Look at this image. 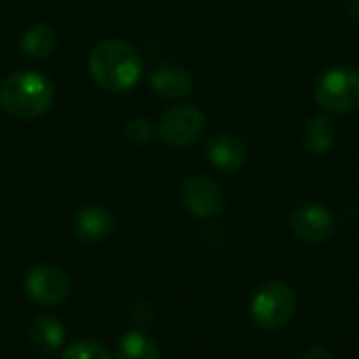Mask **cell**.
Here are the masks:
<instances>
[{"instance_id":"7","label":"cell","mask_w":359,"mask_h":359,"mask_svg":"<svg viewBox=\"0 0 359 359\" xmlns=\"http://www.w3.org/2000/svg\"><path fill=\"white\" fill-rule=\"evenodd\" d=\"M72 292V278L57 265L34 267L25 276V294L38 305H59Z\"/></svg>"},{"instance_id":"8","label":"cell","mask_w":359,"mask_h":359,"mask_svg":"<svg viewBox=\"0 0 359 359\" xmlns=\"http://www.w3.org/2000/svg\"><path fill=\"white\" fill-rule=\"evenodd\" d=\"M290 229L307 244H322L334 233V217L320 204H303L292 210Z\"/></svg>"},{"instance_id":"18","label":"cell","mask_w":359,"mask_h":359,"mask_svg":"<svg viewBox=\"0 0 359 359\" xmlns=\"http://www.w3.org/2000/svg\"><path fill=\"white\" fill-rule=\"evenodd\" d=\"M303 359H334V358H332V353H330L326 347H322V345H313V347H309V349L305 351Z\"/></svg>"},{"instance_id":"15","label":"cell","mask_w":359,"mask_h":359,"mask_svg":"<svg viewBox=\"0 0 359 359\" xmlns=\"http://www.w3.org/2000/svg\"><path fill=\"white\" fill-rule=\"evenodd\" d=\"M116 355L118 359H160V351L154 339L139 330H130L120 339Z\"/></svg>"},{"instance_id":"12","label":"cell","mask_w":359,"mask_h":359,"mask_svg":"<svg viewBox=\"0 0 359 359\" xmlns=\"http://www.w3.org/2000/svg\"><path fill=\"white\" fill-rule=\"evenodd\" d=\"M337 141V124L328 116H311L303 126V145L309 154H326Z\"/></svg>"},{"instance_id":"4","label":"cell","mask_w":359,"mask_h":359,"mask_svg":"<svg viewBox=\"0 0 359 359\" xmlns=\"http://www.w3.org/2000/svg\"><path fill=\"white\" fill-rule=\"evenodd\" d=\"M297 311V294L284 282L265 284L250 303V313L255 322L265 330L284 328Z\"/></svg>"},{"instance_id":"3","label":"cell","mask_w":359,"mask_h":359,"mask_svg":"<svg viewBox=\"0 0 359 359\" xmlns=\"http://www.w3.org/2000/svg\"><path fill=\"white\" fill-rule=\"evenodd\" d=\"M316 103L330 114H347L359 105V72L337 65L316 84Z\"/></svg>"},{"instance_id":"5","label":"cell","mask_w":359,"mask_h":359,"mask_svg":"<svg viewBox=\"0 0 359 359\" xmlns=\"http://www.w3.org/2000/svg\"><path fill=\"white\" fill-rule=\"evenodd\" d=\"M181 202L189 215L198 219H212L225 210L227 198L215 179L206 175H194L181 185Z\"/></svg>"},{"instance_id":"16","label":"cell","mask_w":359,"mask_h":359,"mask_svg":"<svg viewBox=\"0 0 359 359\" xmlns=\"http://www.w3.org/2000/svg\"><path fill=\"white\" fill-rule=\"evenodd\" d=\"M61 359H111L107 349L101 343L95 341H80L69 345L63 353Z\"/></svg>"},{"instance_id":"6","label":"cell","mask_w":359,"mask_h":359,"mask_svg":"<svg viewBox=\"0 0 359 359\" xmlns=\"http://www.w3.org/2000/svg\"><path fill=\"white\" fill-rule=\"evenodd\" d=\"M204 128H206V118L198 107L177 105L162 116L158 124V135L164 143L172 147H187L200 139Z\"/></svg>"},{"instance_id":"10","label":"cell","mask_w":359,"mask_h":359,"mask_svg":"<svg viewBox=\"0 0 359 359\" xmlns=\"http://www.w3.org/2000/svg\"><path fill=\"white\" fill-rule=\"evenodd\" d=\"M208 162L221 172H238L248 158V149L244 141L229 133H219L206 143Z\"/></svg>"},{"instance_id":"9","label":"cell","mask_w":359,"mask_h":359,"mask_svg":"<svg viewBox=\"0 0 359 359\" xmlns=\"http://www.w3.org/2000/svg\"><path fill=\"white\" fill-rule=\"evenodd\" d=\"M116 231V215L103 204H86L74 217V233L86 244L105 242Z\"/></svg>"},{"instance_id":"1","label":"cell","mask_w":359,"mask_h":359,"mask_svg":"<svg viewBox=\"0 0 359 359\" xmlns=\"http://www.w3.org/2000/svg\"><path fill=\"white\" fill-rule=\"evenodd\" d=\"M93 80L109 93L135 88L143 76V59L126 40H105L97 44L88 59Z\"/></svg>"},{"instance_id":"17","label":"cell","mask_w":359,"mask_h":359,"mask_svg":"<svg viewBox=\"0 0 359 359\" xmlns=\"http://www.w3.org/2000/svg\"><path fill=\"white\" fill-rule=\"evenodd\" d=\"M126 139L130 141V143H137V145H145V143H149L151 139H154V133H156V128H154V124L147 120V118H143V116H139V118H133L128 124H126Z\"/></svg>"},{"instance_id":"14","label":"cell","mask_w":359,"mask_h":359,"mask_svg":"<svg viewBox=\"0 0 359 359\" xmlns=\"http://www.w3.org/2000/svg\"><path fill=\"white\" fill-rule=\"evenodd\" d=\"M57 46V36L55 29L46 23H36L32 27L25 29L23 38H21V50L29 57V59H46L53 55Z\"/></svg>"},{"instance_id":"13","label":"cell","mask_w":359,"mask_h":359,"mask_svg":"<svg viewBox=\"0 0 359 359\" xmlns=\"http://www.w3.org/2000/svg\"><path fill=\"white\" fill-rule=\"evenodd\" d=\"M29 341L40 351H57L65 343V328L53 316H38L29 326Z\"/></svg>"},{"instance_id":"2","label":"cell","mask_w":359,"mask_h":359,"mask_svg":"<svg viewBox=\"0 0 359 359\" xmlns=\"http://www.w3.org/2000/svg\"><path fill=\"white\" fill-rule=\"evenodd\" d=\"M53 84L38 72H15L0 84V107L17 120H36L53 105Z\"/></svg>"},{"instance_id":"11","label":"cell","mask_w":359,"mask_h":359,"mask_svg":"<svg viewBox=\"0 0 359 359\" xmlns=\"http://www.w3.org/2000/svg\"><path fill=\"white\" fill-rule=\"evenodd\" d=\"M149 86L158 97L166 101H181L191 93V76L183 65L164 63L151 72Z\"/></svg>"}]
</instances>
